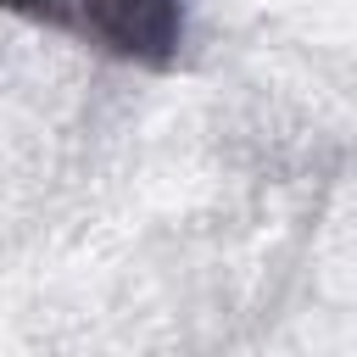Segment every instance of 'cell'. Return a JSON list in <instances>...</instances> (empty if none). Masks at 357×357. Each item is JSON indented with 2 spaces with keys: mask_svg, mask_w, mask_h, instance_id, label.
<instances>
[{
  "mask_svg": "<svg viewBox=\"0 0 357 357\" xmlns=\"http://www.w3.org/2000/svg\"><path fill=\"white\" fill-rule=\"evenodd\" d=\"M0 11L128 67H173L184 45V0H0Z\"/></svg>",
  "mask_w": 357,
  "mask_h": 357,
  "instance_id": "obj_1",
  "label": "cell"
}]
</instances>
